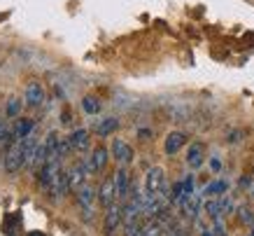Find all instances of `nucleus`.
<instances>
[{
  "label": "nucleus",
  "mask_w": 254,
  "mask_h": 236,
  "mask_svg": "<svg viewBox=\"0 0 254 236\" xmlns=\"http://www.w3.org/2000/svg\"><path fill=\"white\" fill-rule=\"evenodd\" d=\"M145 190L147 194H154V197H168L166 194V173H163L161 166H154L147 171V178H145Z\"/></svg>",
  "instance_id": "1"
},
{
  "label": "nucleus",
  "mask_w": 254,
  "mask_h": 236,
  "mask_svg": "<svg viewBox=\"0 0 254 236\" xmlns=\"http://www.w3.org/2000/svg\"><path fill=\"white\" fill-rule=\"evenodd\" d=\"M5 171L7 173H16L19 168L23 166V154H21V140L14 145H9L7 147V152H5Z\"/></svg>",
  "instance_id": "2"
},
{
  "label": "nucleus",
  "mask_w": 254,
  "mask_h": 236,
  "mask_svg": "<svg viewBox=\"0 0 254 236\" xmlns=\"http://www.w3.org/2000/svg\"><path fill=\"white\" fill-rule=\"evenodd\" d=\"M122 222H124V206L112 204L108 208V213H105V234L112 236L117 232V227H122Z\"/></svg>",
  "instance_id": "3"
},
{
  "label": "nucleus",
  "mask_w": 254,
  "mask_h": 236,
  "mask_svg": "<svg viewBox=\"0 0 254 236\" xmlns=\"http://www.w3.org/2000/svg\"><path fill=\"white\" fill-rule=\"evenodd\" d=\"M112 157H115L122 166H126V164H131V161H133V157H135V154H133V147L126 143V140L115 138V140H112Z\"/></svg>",
  "instance_id": "4"
},
{
  "label": "nucleus",
  "mask_w": 254,
  "mask_h": 236,
  "mask_svg": "<svg viewBox=\"0 0 254 236\" xmlns=\"http://www.w3.org/2000/svg\"><path fill=\"white\" fill-rule=\"evenodd\" d=\"M98 201L105 206V208H110V206L117 201L115 175H110V178H105V180H103V185H100V190H98Z\"/></svg>",
  "instance_id": "5"
},
{
  "label": "nucleus",
  "mask_w": 254,
  "mask_h": 236,
  "mask_svg": "<svg viewBox=\"0 0 254 236\" xmlns=\"http://www.w3.org/2000/svg\"><path fill=\"white\" fill-rule=\"evenodd\" d=\"M86 173H89V166H86L84 161H77L75 166L68 171V178H70V190L79 192L84 187V180H86Z\"/></svg>",
  "instance_id": "6"
},
{
  "label": "nucleus",
  "mask_w": 254,
  "mask_h": 236,
  "mask_svg": "<svg viewBox=\"0 0 254 236\" xmlns=\"http://www.w3.org/2000/svg\"><path fill=\"white\" fill-rule=\"evenodd\" d=\"M187 145V133L185 131H170L168 136H166V143H163V150H166V154H177L182 147Z\"/></svg>",
  "instance_id": "7"
},
{
  "label": "nucleus",
  "mask_w": 254,
  "mask_h": 236,
  "mask_svg": "<svg viewBox=\"0 0 254 236\" xmlns=\"http://www.w3.org/2000/svg\"><path fill=\"white\" fill-rule=\"evenodd\" d=\"M105 164H108V150H105L103 145H98V147L91 152L89 161H86L89 173H98V171H103V168H105Z\"/></svg>",
  "instance_id": "8"
},
{
  "label": "nucleus",
  "mask_w": 254,
  "mask_h": 236,
  "mask_svg": "<svg viewBox=\"0 0 254 236\" xmlns=\"http://www.w3.org/2000/svg\"><path fill=\"white\" fill-rule=\"evenodd\" d=\"M205 161V145L203 143H191L187 150V164L189 168H200Z\"/></svg>",
  "instance_id": "9"
},
{
  "label": "nucleus",
  "mask_w": 254,
  "mask_h": 236,
  "mask_svg": "<svg viewBox=\"0 0 254 236\" xmlns=\"http://www.w3.org/2000/svg\"><path fill=\"white\" fill-rule=\"evenodd\" d=\"M115 187H117V199H128L131 194V178H128V171L126 168H119L115 173Z\"/></svg>",
  "instance_id": "10"
},
{
  "label": "nucleus",
  "mask_w": 254,
  "mask_h": 236,
  "mask_svg": "<svg viewBox=\"0 0 254 236\" xmlns=\"http://www.w3.org/2000/svg\"><path fill=\"white\" fill-rule=\"evenodd\" d=\"M26 103L33 108L45 103V89H42L40 82H28V87H26Z\"/></svg>",
  "instance_id": "11"
},
{
  "label": "nucleus",
  "mask_w": 254,
  "mask_h": 236,
  "mask_svg": "<svg viewBox=\"0 0 254 236\" xmlns=\"http://www.w3.org/2000/svg\"><path fill=\"white\" fill-rule=\"evenodd\" d=\"M93 199H96V194H93L91 187H82V190L77 192V201H79V206H82V218H84V220H91Z\"/></svg>",
  "instance_id": "12"
},
{
  "label": "nucleus",
  "mask_w": 254,
  "mask_h": 236,
  "mask_svg": "<svg viewBox=\"0 0 254 236\" xmlns=\"http://www.w3.org/2000/svg\"><path fill=\"white\" fill-rule=\"evenodd\" d=\"M68 140H70L72 152H86V147H89V131L86 129H75L68 136Z\"/></svg>",
  "instance_id": "13"
},
{
  "label": "nucleus",
  "mask_w": 254,
  "mask_h": 236,
  "mask_svg": "<svg viewBox=\"0 0 254 236\" xmlns=\"http://www.w3.org/2000/svg\"><path fill=\"white\" fill-rule=\"evenodd\" d=\"M38 140L33 136L23 138L21 140V154H23V166H33V161H35V154H38Z\"/></svg>",
  "instance_id": "14"
},
{
  "label": "nucleus",
  "mask_w": 254,
  "mask_h": 236,
  "mask_svg": "<svg viewBox=\"0 0 254 236\" xmlns=\"http://www.w3.org/2000/svg\"><path fill=\"white\" fill-rule=\"evenodd\" d=\"M117 129H119V119H117V117H105V119L96 122V133H98L100 138L112 136V133H117Z\"/></svg>",
  "instance_id": "15"
},
{
  "label": "nucleus",
  "mask_w": 254,
  "mask_h": 236,
  "mask_svg": "<svg viewBox=\"0 0 254 236\" xmlns=\"http://www.w3.org/2000/svg\"><path fill=\"white\" fill-rule=\"evenodd\" d=\"M33 119H19L16 122V126H14V136H16V140H23V138H28L31 136V131H33Z\"/></svg>",
  "instance_id": "16"
},
{
  "label": "nucleus",
  "mask_w": 254,
  "mask_h": 236,
  "mask_svg": "<svg viewBox=\"0 0 254 236\" xmlns=\"http://www.w3.org/2000/svg\"><path fill=\"white\" fill-rule=\"evenodd\" d=\"M82 110L86 115H98L100 113V101L96 96H84L82 99Z\"/></svg>",
  "instance_id": "17"
},
{
  "label": "nucleus",
  "mask_w": 254,
  "mask_h": 236,
  "mask_svg": "<svg viewBox=\"0 0 254 236\" xmlns=\"http://www.w3.org/2000/svg\"><path fill=\"white\" fill-rule=\"evenodd\" d=\"M161 225L156 220H152V222H147L145 227H142V236H161Z\"/></svg>",
  "instance_id": "18"
},
{
  "label": "nucleus",
  "mask_w": 254,
  "mask_h": 236,
  "mask_svg": "<svg viewBox=\"0 0 254 236\" xmlns=\"http://www.w3.org/2000/svg\"><path fill=\"white\" fill-rule=\"evenodd\" d=\"M224 192H226V183H224V180H217V183L205 187V194H208V197H217V194H224Z\"/></svg>",
  "instance_id": "19"
},
{
  "label": "nucleus",
  "mask_w": 254,
  "mask_h": 236,
  "mask_svg": "<svg viewBox=\"0 0 254 236\" xmlns=\"http://www.w3.org/2000/svg\"><path fill=\"white\" fill-rule=\"evenodd\" d=\"M205 213H208L210 218H217V215L222 213V204H219L217 199H210V201H205Z\"/></svg>",
  "instance_id": "20"
},
{
  "label": "nucleus",
  "mask_w": 254,
  "mask_h": 236,
  "mask_svg": "<svg viewBox=\"0 0 254 236\" xmlns=\"http://www.w3.org/2000/svg\"><path fill=\"white\" fill-rule=\"evenodd\" d=\"M19 110H21V101H19V99H9L7 101V115H9V117L19 115Z\"/></svg>",
  "instance_id": "21"
},
{
  "label": "nucleus",
  "mask_w": 254,
  "mask_h": 236,
  "mask_svg": "<svg viewBox=\"0 0 254 236\" xmlns=\"http://www.w3.org/2000/svg\"><path fill=\"white\" fill-rule=\"evenodd\" d=\"M240 220L247 222V225H252V222H254L252 211H250V208H240Z\"/></svg>",
  "instance_id": "22"
},
{
  "label": "nucleus",
  "mask_w": 254,
  "mask_h": 236,
  "mask_svg": "<svg viewBox=\"0 0 254 236\" xmlns=\"http://www.w3.org/2000/svg\"><path fill=\"white\" fill-rule=\"evenodd\" d=\"M210 166H212V171H219V168H222V161H219V159H212V161H210Z\"/></svg>",
  "instance_id": "23"
},
{
  "label": "nucleus",
  "mask_w": 254,
  "mask_h": 236,
  "mask_svg": "<svg viewBox=\"0 0 254 236\" xmlns=\"http://www.w3.org/2000/svg\"><path fill=\"white\" fill-rule=\"evenodd\" d=\"M28 236H45V234H42V232H31Z\"/></svg>",
  "instance_id": "24"
},
{
  "label": "nucleus",
  "mask_w": 254,
  "mask_h": 236,
  "mask_svg": "<svg viewBox=\"0 0 254 236\" xmlns=\"http://www.w3.org/2000/svg\"><path fill=\"white\" fill-rule=\"evenodd\" d=\"M0 136H2V126H0Z\"/></svg>",
  "instance_id": "25"
},
{
  "label": "nucleus",
  "mask_w": 254,
  "mask_h": 236,
  "mask_svg": "<svg viewBox=\"0 0 254 236\" xmlns=\"http://www.w3.org/2000/svg\"><path fill=\"white\" fill-rule=\"evenodd\" d=\"M252 236H254V234H252Z\"/></svg>",
  "instance_id": "26"
}]
</instances>
